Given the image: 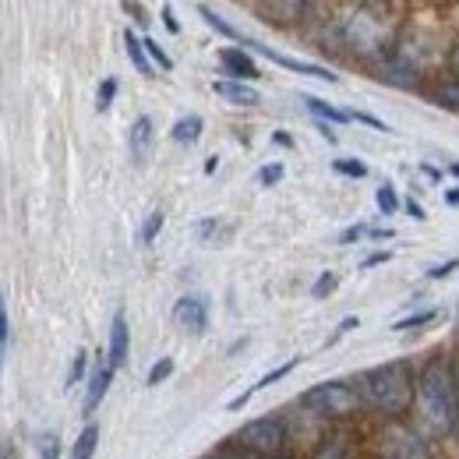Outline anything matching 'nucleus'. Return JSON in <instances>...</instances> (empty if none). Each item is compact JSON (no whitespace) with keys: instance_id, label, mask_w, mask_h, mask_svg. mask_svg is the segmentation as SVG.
<instances>
[{"instance_id":"37","label":"nucleus","mask_w":459,"mask_h":459,"mask_svg":"<svg viewBox=\"0 0 459 459\" xmlns=\"http://www.w3.org/2000/svg\"><path fill=\"white\" fill-rule=\"evenodd\" d=\"M389 262V251H375L371 258H364V265L360 269H375V265H385Z\"/></svg>"},{"instance_id":"20","label":"nucleus","mask_w":459,"mask_h":459,"mask_svg":"<svg viewBox=\"0 0 459 459\" xmlns=\"http://www.w3.org/2000/svg\"><path fill=\"white\" fill-rule=\"evenodd\" d=\"M431 100H435L438 107H446V110H459V78L438 82L435 92H431Z\"/></svg>"},{"instance_id":"49","label":"nucleus","mask_w":459,"mask_h":459,"mask_svg":"<svg viewBox=\"0 0 459 459\" xmlns=\"http://www.w3.org/2000/svg\"><path fill=\"white\" fill-rule=\"evenodd\" d=\"M371 459H385V456H371Z\"/></svg>"},{"instance_id":"16","label":"nucleus","mask_w":459,"mask_h":459,"mask_svg":"<svg viewBox=\"0 0 459 459\" xmlns=\"http://www.w3.org/2000/svg\"><path fill=\"white\" fill-rule=\"evenodd\" d=\"M124 47H127V57H131V64L138 67V74H145V78H152V67H149V54H145V43L127 29L124 32Z\"/></svg>"},{"instance_id":"17","label":"nucleus","mask_w":459,"mask_h":459,"mask_svg":"<svg viewBox=\"0 0 459 459\" xmlns=\"http://www.w3.org/2000/svg\"><path fill=\"white\" fill-rule=\"evenodd\" d=\"M96 446H100V428H96V424H85V428H82V435L74 438L71 459H92L96 456Z\"/></svg>"},{"instance_id":"23","label":"nucleus","mask_w":459,"mask_h":459,"mask_svg":"<svg viewBox=\"0 0 459 459\" xmlns=\"http://www.w3.org/2000/svg\"><path fill=\"white\" fill-rule=\"evenodd\" d=\"M438 318V311L435 307H428V311H417V315H410V318H400L393 329L396 333H406V329H420V325H428V322H435Z\"/></svg>"},{"instance_id":"42","label":"nucleus","mask_w":459,"mask_h":459,"mask_svg":"<svg viewBox=\"0 0 459 459\" xmlns=\"http://www.w3.org/2000/svg\"><path fill=\"white\" fill-rule=\"evenodd\" d=\"M350 329H357V318H353V315H346L343 322H340V336H343V333H350Z\"/></svg>"},{"instance_id":"4","label":"nucleus","mask_w":459,"mask_h":459,"mask_svg":"<svg viewBox=\"0 0 459 459\" xmlns=\"http://www.w3.org/2000/svg\"><path fill=\"white\" fill-rule=\"evenodd\" d=\"M343 39L353 54L375 57V54H385V50H389L393 32H389L385 18L371 14V7H360V11H353L343 22Z\"/></svg>"},{"instance_id":"2","label":"nucleus","mask_w":459,"mask_h":459,"mask_svg":"<svg viewBox=\"0 0 459 459\" xmlns=\"http://www.w3.org/2000/svg\"><path fill=\"white\" fill-rule=\"evenodd\" d=\"M360 400L371 406L375 413L400 420L403 413H410V406L417 400V375L406 360L393 364H378L371 371L360 375Z\"/></svg>"},{"instance_id":"46","label":"nucleus","mask_w":459,"mask_h":459,"mask_svg":"<svg viewBox=\"0 0 459 459\" xmlns=\"http://www.w3.org/2000/svg\"><path fill=\"white\" fill-rule=\"evenodd\" d=\"M446 202H449V205H459V191H449V195H446Z\"/></svg>"},{"instance_id":"27","label":"nucleus","mask_w":459,"mask_h":459,"mask_svg":"<svg viewBox=\"0 0 459 459\" xmlns=\"http://www.w3.org/2000/svg\"><path fill=\"white\" fill-rule=\"evenodd\" d=\"M85 360H89V353H85V350H78V353H74V360H71V371H67V389L82 382V375H85Z\"/></svg>"},{"instance_id":"32","label":"nucleus","mask_w":459,"mask_h":459,"mask_svg":"<svg viewBox=\"0 0 459 459\" xmlns=\"http://www.w3.org/2000/svg\"><path fill=\"white\" fill-rule=\"evenodd\" d=\"M209 459H258V456H251L247 449H240L237 442H230V446H220Z\"/></svg>"},{"instance_id":"35","label":"nucleus","mask_w":459,"mask_h":459,"mask_svg":"<svg viewBox=\"0 0 459 459\" xmlns=\"http://www.w3.org/2000/svg\"><path fill=\"white\" fill-rule=\"evenodd\" d=\"M350 117H357V120H360V124H371V127H375V131H385V134H393V127H389V124H382V120H378V117H371V114H350Z\"/></svg>"},{"instance_id":"33","label":"nucleus","mask_w":459,"mask_h":459,"mask_svg":"<svg viewBox=\"0 0 459 459\" xmlns=\"http://www.w3.org/2000/svg\"><path fill=\"white\" fill-rule=\"evenodd\" d=\"M333 290H336V273H322V276H318V283L311 287V297H318V300H322V297H329Z\"/></svg>"},{"instance_id":"11","label":"nucleus","mask_w":459,"mask_h":459,"mask_svg":"<svg viewBox=\"0 0 459 459\" xmlns=\"http://www.w3.org/2000/svg\"><path fill=\"white\" fill-rule=\"evenodd\" d=\"M212 92H216L220 100L233 103V107H255V103H258V92H255L247 82H233V78L212 82Z\"/></svg>"},{"instance_id":"14","label":"nucleus","mask_w":459,"mask_h":459,"mask_svg":"<svg viewBox=\"0 0 459 459\" xmlns=\"http://www.w3.org/2000/svg\"><path fill=\"white\" fill-rule=\"evenodd\" d=\"M149 145H152V120H149V117H138V120L131 124L127 149H131V156H134V160H145Z\"/></svg>"},{"instance_id":"18","label":"nucleus","mask_w":459,"mask_h":459,"mask_svg":"<svg viewBox=\"0 0 459 459\" xmlns=\"http://www.w3.org/2000/svg\"><path fill=\"white\" fill-rule=\"evenodd\" d=\"M173 142H180V145H195L198 142V134H202V117L191 114V117H180L177 124H173Z\"/></svg>"},{"instance_id":"39","label":"nucleus","mask_w":459,"mask_h":459,"mask_svg":"<svg viewBox=\"0 0 459 459\" xmlns=\"http://www.w3.org/2000/svg\"><path fill=\"white\" fill-rule=\"evenodd\" d=\"M7 340H11V325H7V311L0 307V343L7 350Z\"/></svg>"},{"instance_id":"9","label":"nucleus","mask_w":459,"mask_h":459,"mask_svg":"<svg viewBox=\"0 0 459 459\" xmlns=\"http://www.w3.org/2000/svg\"><path fill=\"white\" fill-rule=\"evenodd\" d=\"M375 78H382L389 85H400V89H413L417 85V67L403 57H385L378 64V74Z\"/></svg>"},{"instance_id":"43","label":"nucleus","mask_w":459,"mask_h":459,"mask_svg":"<svg viewBox=\"0 0 459 459\" xmlns=\"http://www.w3.org/2000/svg\"><path fill=\"white\" fill-rule=\"evenodd\" d=\"M449 67H453V74L459 78V43L453 47V54H449Z\"/></svg>"},{"instance_id":"36","label":"nucleus","mask_w":459,"mask_h":459,"mask_svg":"<svg viewBox=\"0 0 459 459\" xmlns=\"http://www.w3.org/2000/svg\"><path fill=\"white\" fill-rule=\"evenodd\" d=\"M364 237V227L357 223V227H346L343 233H340V244H353V240H360Z\"/></svg>"},{"instance_id":"19","label":"nucleus","mask_w":459,"mask_h":459,"mask_svg":"<svg viewBox=\"0 0 459 459\" xmlns=\"http://www.w3.org/2000/svg\"><path fill=\"white\" fill-rule=\"evenodd\" d=\"M304 103H307V110H311V114H318L322 120H333V124H346V120H353L346 110L333 107V103H325V100H318V96H304Z\"/></svg>"},{"instance_id":"3","label":"nucleus","mask_w":459,"mask_h":459,"mask_svg":"<svg viewBox=\"0 0 459 459\" xmlns=\"http://www.w3.org/2000/svg\"><path fill=\"white\" fill-rule=\"evenodd\" d=\"M300 406L311 410L315 417L343 420V417H353L364 406V400H360V389H353L346 382H322V385H315L300 396Z\"/></svg>"},{"instance_id":"48","label":"nucleus","mask_w":459,"mask_h":459,"mask_svg":"<svg viewBox=\"0 0 459 459\" xmlns=\"http://www.w3.org/2000/svg\"><path fill=\"white\" fill-rule=\"evenodd\" d=\"M456 385H459V364H456Z\"/></svg>"},{"instance_id":"44","label":"nucleus","mask_w":459,"mask_h":459,"mask_svg":"<svg viewBox=\"0 0 459 459\" xmlns=\"http://www.w3.org/2000/svg\"><path fill=\"white\" fill-rule=\"evenodd\" d=\"M163 22H167V29H170V32H177V18H173L170 7H163Z\"/></svg>"},{"instance_id":"31","label":"nucleus","mask_w":459,"mask_h":459,"mask_svg":"<svg viewBox=\"0 0 459 459\" xmlns=\"http://www.w3.org/2000/svg\"><path fill=\"white\" fill-rule=\"evenodd\" d=\"M280 180H283V163H269V167L258 170V184H262V187H273V184H280Z\"/></svg>"},{"instance_id":"6","label":"nucleus","mask_w":459,"mask_h":459,"mask_svg":"<svg viewBox=\"0 0 459 459\" xmlns=\"http://www.w3.org/2000/svg\"><path fill=\"white\" fill-rule=\"evenodd\" d=\"M173 322H177L184 333L202 336V333L209 329V300H205V297H198V293L180 297V300L173 304Z\"/></svg>"},{"instance_id":"24","label":"nucleus","mask_w":459,"mask_h":459,"mask_svg":"<svg viewBox=\"0 0 459 459\" xmlns=\"http://www.w3.org/2000/svg\"><path fill=\"white\" fill-rule=\"evenodd\" d=\"M173 375V360L170 357H160L152 368H149V378H145V385H160V382H167Z\"/></svg>"},{"instance_id":"45","label":"nucleus","mask_w":459,"mask_h":459,"mask_svg":"<svg viewBox=\"0 0 459 459\" xmlns=\"http://www.w3.org/2000/svg\"><path fill=\"white\" fill-rule=\"evenodd\" d=\"M318 131H322V138H325V142H336V134L329 131V124H318Z\"/></svg>"},{"instance_id":"25","label":"nucleus","mask_w":459,"mask_h":459,"mask_svg":"<svg viewBox=\"0 0 459 459\" xmlns=\"http://www.w3.org/2000/svg\"><path fill=\"white\" fill-rule=\"evenodd\" d=\"M375 202H378V209H382L385 216H393V212L400 209V202H396V191H393V184H382V187H378V195H375Z\"/></svg>"},{"instance_id":"12","label":"nucleus","mask_w":459,"mask_h":459,"mask_svg":"<svg viewBox=\"0 0 459 459\" xmlns=\"http://www.w3.org/2000/svg\"><path fill=\"white\" fill-rule=\"evenodd\" d=\"M110 382H114V368H110V364H107V368H100V371L89 378V393H85V403H82L85 417H89V413H96V406L103 403L107 389H110Z\"/></svg>"},{"instance_id":"28","label":"nucleus","mask_w":459,"mask_h":459,"mask_svg":"<svg viewBox=\"0 0 459 459\" xmlns=\"http://www.w3.org/2000/svg\"><path fill=\"white\" fill-rule=\"evenodd\" d=\"M114 96H117V78H107V82L100 85V96H96V107H100V114H103V110H110Z\"/></svg>"},{"instance_id":"29","label":"nucleus","mask_w":459,"mask_h":459,"mask_svg":"<svg viewBox=\"0 0 459 459\" xmlns=\"http://www.w3.org/2000/svg\"><path fill=\"white\" fill-rule=\"evenodd\" d=\"M333 170L343 173V177H357V180H360V177L368 173V167H364L360 160H336V163H333Z\"/></svg>"},{"instance_id":"5","label":"nucleus","mask_w":459,"mask_h":459,"mask_svg":"<svg viewBox=\"0 0 459 459\" xmlns=\"http://www.w3.org/2000/svg\"><path fill=\"white\" fill-rule=\"evenodd\" d=\"M233 442H237L240 449H247L251 456L276 459V456H283V446H287V424H283L280 417H255V420H247V424L233 435Z\"/></svg>"},{"instance_id":"15","label":"nucleus","mask_w":459,"mask_h":459,"mask_svg":"<svg viewBox=\"0 0 459 459\" xmlns=\"http://www.w3.org/2000/svg\"><path fill=\"white\" fill-rule=\"evenodd\" d=\"M258 11H265V14H276L273 22H300L304 14H307V4H297V0H276V4H262Z\"/></svg>"},{"instance_id":"8","label":"nucleus","mask_w":459,"mask_h":459,"mask_svg":"<svg viewBox=\"0 0 459 459\" xmlns=\"http://www.w3.org/2000/svg\"><path fill=\"white\" fill-rule=\"evenodd\" d=\"M244 47H251L255 54H262V57L276 60V64H283L290 71H300V74H311V78H322V82H340L333 71H325V67H318V64H304V60L297 57H287V54H276L273 47H265V43H255V39H244Z\"/></svg>"},{"instance_id":"21","label":"nucleus","mask_w":459,"mask_h":459,"mask_svg":"<svg viewBox=\"0 0 459 459\" xmlns=\"http://www.w3.org/2000/svg\"><path fill=\"white\" fill-rule=\"evenodd\" d=\"M346 438L343 435H325L322 442H318V449L311 453V459H346Z\"/></svg>"},{"instance_id":"38","label":"nucleus","mask_w":459,"mask_h":459,"mask_svg":"<svg viewBox=\"0 0 459 459\" xmlns=\"http://www.w3.org/2000/svg\"><path fill=\"white\" fill-rule=\"evenodd\" d=\"M39 459H60V442H57V438H47L43 456H39Z\"/></svg>"},{"instance_id":"13","label":"nucleus","mask_w":459,"mask_h":459,"mask_svg":"<svg viewBox=\"0 0 459 459\" xmlns=\"http://www.w3.org/2000/svg\"><path fill=\"white\" fill-rule=\"evenodd\" d=\"M127 360V318L124 311L114 315V325H110V368H120Z\"/></svg>"},{"instance_id":"26","label":"nucleus","mask_w":459,"mask_h":459,"mask_svg":"<svg viewBox=\"0 0 459 459\" xmlns=\"http://www.w3.org/2000/svg\"><path fill=\"white\" fill-rule=\"evenodd\" d=\"M163 223H167V216H163V212H152V216L145 220V227H142V244H152L156 233L163 230Z\"/></svg>"},{"instance_id":"30","label":"nucleus","mask_w":459,"mask_h":459,"mask_svg":"<svg viewBox=\"0 0 459 459\" xmlns=\"http://www.w3.org/2000/svg\"><path fill=\"white\" fill-rule=\"evenodd\" d=\"M142 43H145V54H149V57L156 60V64H160L163 71H170V67H173V60L167 57V50H163V47H160L156 39H142Z\"/></svg>"},{"instance_id":"34","label":"nucleus","mask_w":459,"mask_h":459,"mask_svg":"<svg viewBox=\"0 0 459 459\" xmlns=\"http://www.w3.org/2000/svg\"><path fill=\"white\" fill-rule=\"evenodd\" d=\"M459 269V258H449V262H442V265H431L428 269V280H446V276H453Z\"/></svg>"},{"instance_id":"22","label":"nucleus","mask_w":459,"mask_h":459,"mask_svg":"<svg viewBox=\"0 0 459 459\" xmlns=\"http://www.w3.org/2000/svg\"><path fill=\"white\" fill-rule=\"evenodd\" d=\"M198 14H202V18H205V25H209V29H216L220 36H227V39H240V32H237V29H233L230 22H223V18H220V14L212 11V7L198 4Z\"/></svg>"},{"instance_id":"7","label":"nucleus","mask_w":459,"mask_h":459,"mask_svg":"<svg viewBox=\"0 0 459 459\" xmlns=\"http://www.w3.org/2000/svg\"><path fill=\"white\" fill-rule=\"evenodd\" d=\"M385 459H435L413 428H393L385 435Z\"/></svg>"},{"instance_id":"41","label":"nucleus","mask_w":459,"mask_h":459,"mask_svg":"<svg viewBox=\"0 0 459 459\" xmlns=\"http://www.w3.org/2000/svg\"><path fill=\"white\" fill-rule=\"evenodd\" d=\"M406 212H410V216H413L417 223H420V220H428V216H424V209H420V202H413V198L406 202Z\"/></svg>"},{"instance_id":"47","label":"nucleus","mask_w":459,"mask_h":459,"mask_svg":"<svg viewBox=\"0 0 459 459\" xmlns=\"http://www.w3.org/2000/svg\"><path fill=\"white\" fill-rule=\"evenodd\" d=\"M453 173H456V177H459V163H456V167H453Z\"/></svg>"},{"instance_id":"40","label":"nucleus","mask_w":459,"mask_h":459,"mask_svg":"<svg viewBox=\"0 0 459 459\" xmlns=\"http://www.w3.org/2000/svg\"><path fill=\"white\" fill-rule=\"evenodd\" d=\"M124 11H127V14H134V22H142V25H149V18H145V11H142V4H124Z\"/></svg>"},{"instance_id":"10","label":"nucleus","mask_w":459,"mask_h":459,"mask_svg":"<svg viewBox=\"0 0 459 459\" xmlns=\"http://www.w3.org/2000/svg\"><path fill=\"white\" fill-rule=\"evenodd\" d=\"M220 60H223V67H227V74L233 82H255L258 78V64L247 57L244 50H237V47L220 50Z\"/></svg>"},{"instance_id":"50","label":"nucleus","mask_w":459,"mask_h":459,"mask_svg":"<svg viewBox=\"0 0 459 459\" xmlns=\"http://www.w3.org/2000/svg\"><path fill=\"white\" fill-rule=\"evenodd\" d=\"M276 459H287V456H276Z\"/></svg>"},{"instance_id":"1","label":"nucleus","mask_w":459,"mask_h":459,"mask_svg":"<svg viewBox=\"0 0 459 459\" xmlns=\"http://www.w3.org/2000/svg\"><path fill=\"white\" fill-rule=\"evenodd\" d=\"M417 413L431 435H449L456 428L459 400H456V375L449 371L446 357H431L417 371Z\"/></svg>"}]
</instances>
